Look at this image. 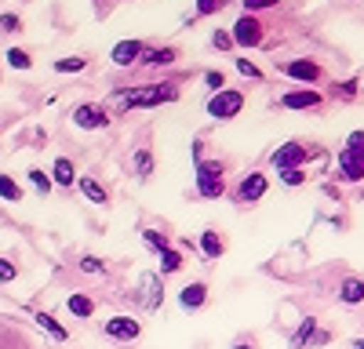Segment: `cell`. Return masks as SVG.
<instances>
[{
	"label": "cell",
	"instance_id": "e575fe53",
	"mask_svg": "<svg viewBox=\"0 0 364 349\" xmlns=\"http://www.w3.org/2000/svg\"><path fill=\"white\" fill-rule=\"evenodd\" d=\"M237 70L245 73V77H252V80H262V73H259V70H255V66L248 62V58H237Z\"/></svg>",
	"mask_w": 364,
	"mask_h": 349
},
{
	"label": "cell",
	"instance_id": "ab89813d",
	"mask_svg": "<svg viewBox=\"0 0 364 349\" xmlns=\"http://www.w3.org/2000/svg\"><path fill=\"white\" fill-rule=\"evenodd\" d=\"M233 349H255V342H252V338H248V342H245V338H240V342H237Z\"/></svg>",
	"mask_w": 364,
	"mask_h": 349
},
{
	"label": "cell",
	"instance_id": "74e56055",
	"mask_svg": "<svg viewBox=\"0 0 364 349\" xmlns=\"http://www.w3.org/2000/svg\"><path fill=\"white\" fill-rule=\"evenodd\" d=\"M211 44H215V48H223V51H226V48L233 44V37H226V33H215V37H211Z\"/></svg>",
	"mask_w": 364,
	"mask_h": 349
},
{
	"label": "cell",
	"instance_id": "8fae6325",
	"mask_svg": "<svg viewBox=\"0 0 364 349\" xmlns=\"http://www.w3.org/2000/svg\"><path fill=\"white\" fill-rule=\"evenodd\" d=\"M208 302V284H200V280H193V284H186L178 291V306L182 309H200Z\"/></svg>",
	"mask_w": 364,
	"mask_h": 349
},
{
	"label": "cell",
	"instance_id": "f546056e",
	"mask_svg": "<svg viewBox=\"0 0 364 349\" xmlns=\"http://www.w3.org/2000/svg\"><path fill=\"white\" fill-rule=\"evenodd\" d=\"M15 277H18V266L0 255V284H8V280H15Z\"/></svg>",
	"mask_w": 364,
	"mask_h": 349
},
{
	"label": "cell",
	"instance_id": "4fadbf2b",
	"mask_svg": "<svg viewBox=\"0 0 364 349\" xmlns=\"http://www.w3.org/2000/svg\"><path fill=\"white\" fill-rule=\"evenodd\" d=\"M339 302H343V306L364 302V280H360V277H346V280L339 284Z\"/></svg>",
	"mask_w": 364,
	"mask_h": 349
},
{
	"label": "cell",
	"instance_id": "cb8c5ba5",
	"mask_svg": "<svg viewBox=\"0 0 364 349\" xmlns=\"http://www.w3.org/2000/svg\"><path fill=\"white\" fill-rule=\"evenodd\" d=\"M182 270V255L175 248H164L161 251V273H178Z\"/></svg>",
	"mask_w": 364,
	"mask_h": 349
},
{
	"label": "cell",
	"instance_id": "3957f363",
	"mask_svg": "<svg viewBox=\"0 0 364 349\" xmlns=\"http://www.w3.org/2000/svg\"><path fill=\"white\" fill-rule=\"evenodd\" d=\"M269 164L277 167V171H291V167H302V164H306V145H302V142H281L277 150H273Z\"/></svg>",
	"mask_w": 364,
	"mask_h": 349
},
{
	"label": "cell",
	"instance_id": "5bb4252c",
	"mask_svg": "<svg viewBox=\"0 0 364 349\" xmlns=\"http://www.w3.org/2000/svg\"><path fill=\"white\" fill-rule=\"evenodd\" d=\"M142 287H146V309H161L164 302V287L157 273H142Z\"/></svg>",
	"mask_w": 364,
	"mask_h": 349
},
{
	"label": "cell",
	"instance_id": "52a82bcc",
	"mask_svg": "<svg viewBox=\"0 0 364 349\" xmlns=\"http://www.w3.org/2000/svg\"><path fill=\"white\" fill-rule=\"evenodd\" d=\"M233 40H237L240 48H255V44L262 40V26H259V18L240 15V18L233 22Z\"/></svg>",
	"mask_w": 364,
	"mask_h": 349
},
{
	"label": "cell",
	"instance_id": "ba28073f",
	"mask_svg": "<svg viewBox=\"0 0 364 349\" xmlns=\"http://www.w3.org/2000/svg\"><path fill=\"white\" fill-rule=\"evenodd\" d=\"M106 121H109V116H106L99 106H77V109H73V124H77V128H84V131L106 128Z\"/></svg>",
	"mask_w": 364,
	"mask_h": 349
},
{
	"label": "cell",
	"instance_id": "f1b7e54d",
	"mask_svg": "<svg viewBox=\"0 0 364 349\" xmlns=\"http://www.w3.org/2000/svg\"><path fill=\"white\" fill-rule=\"evenodd\" d=\"M55 70H58V73H80V70H84V58H58Z\"/></svg>",
	"mask_w": 364,
	"mask_h": 349
},
{
	"label": "cell",
	"instance_id": "60d3db41",
	"mask_svg": "<svg viewBox=\"0 0 364 349\" xmlns=\"http://www.w3.org/2000/svg\"><path fill=\"white\" fill-rule=\"evenodd\" d=\"M353 349H364V338H353Z\"/></svg>",
	"mask_w": 364,
	"mask_h": 349
},
{
	"label": "cell",
	"instance_id": "7c38bea8",
	"mask_svg": "<svg viewBox=\"0 0 364 349\" xmlns=\"http://www.w3.org/2000/svg\"><path fill=\"white\" fill-rule=\"evenodd\" d=\"M223 251H226V240L219 237V229H204L200 233V255H204V262H215Z\"/></svg>",
	"mask_w": 364,
	"mask_h": 349
},
{
	"label": "cell",
	"instance_id": "484cf974",
	"mask_svg": "<svg viewBox=\"0 0 364 349\" xmlns=\"http://www.w3.org/2000/svg\"><path fill=\"white\" fill-rule=\"evenodd\" d=\"M142 240H146L149 248H154L157 255H161V251L168 248V237H164V233H157V229H142Z\"/></svg>",
	"mask_w": 364,
	"mask_h": 349
},
{
	"label": "cell",
	"instance_id": "30bf717a",
	"mask_svg": "<svg viewBox=\"0 0 364 349\" xmlns=\"http://www.w3.org/2000/svg\"><path fill=\"white\" fill-rule=\"evenodd\" d=\"M284 73L295 77V80H302V84H317V80H321V66L310 62V58H295V62L284 66Z\"/></svg>",
	"mask_w": 364,
	"mask_h": 349
},
{
	"label": "cell",
	"instance_id": "2e32d148",
	"mask_svg": "<svg viewBox=\"0 0 364 349\" xmlns=\"http://www.w3.org/2000/svg\"><path fill=\"white\" fill-rule=\"evenodd\" d=\"M139 55H142V44H139V40H120V44L113 48V62H117V66H132Z\"/></svg>",
	"mask_w": 364,
	"mask_h": 349
},
{
	"label": "cell",
	"instance_id": "5b68a950",
	"mask_svg": "<svg viewBox=\"0 0 364 349\" xmlns=\"http://www.w3.org/2000/svg\"><path fill=\"white\" fill-rule=\"evenodd\" d=\"M266 174H259V171H248L245 179L237 182V189H233V200H240V204H255V200H262L266 196Z\"/></svg>",
	"mask_w": 364,
	"mask_h": 349
},
{
	"label": "cell",
	"instance_id": "9a60e30c",
	"mask_svg": "<svg viewBox=\"0 0 364 349\" xmlns=\"http://www.w3.org/2000/svg\"><path fill=\"white\" fill-rule=\"evenodd\" d=\"M281 102H284L288 109H314V106H321V95L306 87V92H288Z\"/></svg>",
	"mask_w": 364,
	"mask_h": 349
},
{
	"label": "cell",
	"instance_id": "836d02e7",
	"mask_svg": "<svg viewBox=\"0 0 364 349\" xmlns=\"http://www.w3.org/2000/svg\"><path fill=\"white\" fill-rule=\"evenodd\" d=\"M80 270H84V273H106V266H102L99 258H91V255L80 258Z\"/></svg>",
	"mask_w": 364,
	"mask_h": 349
},
{
	"label": "cell",
	"instance_id": "d590c367",
	"mask_svg": "<svg viewBox=\"0 0 364 349\" xmlns=\"http://www.w3.org/2000/svg\"><path fill=\"white\" fill-rule=\"evenodd\" d=\"M248 11H262V8H277V0H245Z\"/></svg>",
	"mask_w": 364,
	"mask_h": 349
},
{
	"label": "cell",
	"instance_id": "8d00e7d4",
	"mask_svg": "<svg viewBox=\"0 0 364 349\" xmlns=\"http://www.w3.org/2000/svg\"><path fill=\"white\" fill-rule=\"evenodd\" d=\"M223 84H226V77H223V73H208V87H215V92H223Z\"/></svg>",
	"mask_w": 364,
	"mask_h": 349
},
{
	"label": "cell",
	"instance_id": "4dcf8cb0",
	"mask_svg": "<svg viewBox=\"0 0 364 349\" xmlns=\"http://www.w3.org/2000/svg\"><path fill=\"white\" fill-rule=\"evenodd\" d=\"M346 150H350V153H357V157H364V131H350Z\"/></svg>",
	"mask_w": 364,
	"mask_h": 349
},
{
	"label": "cell",
	"instance_id": "ac0fdd59",
	"mask_svg": "<svg viewBox=\"0 0 364 349\" xmlns=\"http://www.w3.org/2000/svg\"><path fill=\"white\" fill-rule=\"evenodd\" d=\"M37 324H41V328H44V331H48L55 342H66V338H70V331H66L63 324H58V320H55L51 313H37Z\"/></svg>",
	"mask_w": 364,
	"mask_h": 349
},
{
	"label": "cell",
	"instance_id": "4316f807",
	"mask_svg": "<svg viewBox=\"0 0 364 349\" xmlns=\"http://www.w3.org/2000/svg\"><path fill=\"white\" fill-rule=\"evenodd\" d=\"M29 182H33V189H37L41 196H48V193H51V179H48L44 171H37V167L29 171Z\"/></svg>",
	"mask_w": 364,
	"mask_h": 349
},
{
	"label": "cell",
	"instance_id": "f35d334b",
	"mask_svg": "<svg viewBox=\"0 0 364 349\" xmlns=\"http://www.w3.org/2000/svg\"><path fill=\"white\" fill-rule=\"evenodd\" d=\"M0 29H18V18L15 15H0Z\"/></svg>",
	"mask_w": 364,
	"mask_h": 349
},
{
	"label": "cell",
	"instance_id": "e0dca14e",
	"mask_svg": "<svg viewBox=\"0 0 364 349\" xmlns=\"http://www.w3.org/2000/svg\"><path fill=\"white\" fill-rule=\"evenodd\" d=\"M314 335H317V320L306 316V320L295 328V335H291V349H306V345L314 342Z\"/></svg>",
	"mask_w": 364,
	"mask_h": 349
},
{
	"label": "cell",
	"instance_id": "8992f818",
	"mask_svg": "<svg viewBox=\"0 0 364 349\" xmlns=\"http://www.w3.org/2000/svg\"><path fill=\"white\" fill-rule=\"evenodd\" d=\"M106 338H117V342H135L139 335H142V324L135 316H113V320H106Z\"/></svg>",
	"mask_w": 364,
	"mask_h": 349
},
{
	"label": "cell",
	"instance_id": "9c48e42d",
	"mask_svg": "<svg viewBox=\"0 0 364 349\" xmlns=\"http://www.w3.org/2000/svg\"><path fill=\"white\" fill-rule=\"evenodd\" d=\"M339 179H343V182H360V179H364V157L343 150V153H339Z\"/></svg>",
	"mask_w": 364,
	"mask_h": 349
},
{
	"label": "cell",
	"instance_id": "d6a6232c",
	"mask_svg": "<svg viewBox=\"0 0 364 349\" xmlns=\"http://www.w3.org/2000/svg\"><path fill=\"white\" fill-rule=\"evenodd\" d=\"M226 0H197V15H215Z\"/></svg>",
	"mask_w": 364,
	"mask_h": 349
},
{
	"label": "cell",
	"instance_id": "d4e9b609",
	"mask_svg": "<svg viewBox=\"0 0 364 349\" xmlns=\"http://www.w3.org/2000/svg\"><path fill=\"white\" fill-rule=\"evenodd\" d=\"M8 66H11V70H29V66H33V58H29L22 48H11V51H8Z\"/></svg>",
	"mask_w": 364,
	"mask_h": 349
},
{
	"label": "cell",
	"instance_id": "603a6c76",
	"mask_svg": "<svg viewBox=\"0 0 364 349\" xmlns=\"http://www.w3.org/2000/svg\"><path fill=\"white\" fill-rule=\"evenodd\" d=\"M80 193H84L91 204H106V189H102L95 179H80Z\"/></svg>",
	"mask_w": 364,
	"mask_h": 349
},
{
	"label": "cell",
	"instance_id": "1f68e13d",
	"mask_svg": "<svg viewBox=\"0 0 364 349\" xmlns=\"http://www.w3.org/2000/svg\"><path fill=\"white\" fill-rule=\"evenodd\" d=\"M281 182L284 186H302V182H306V174H302L299 167H291V171H281Z\"/></svg>",
	"mask_w": 364,
	"mask_h": 349
},
{
	"label": "cell",
	"instance_id": "d6986e66",
	"mask_svg": "<svg viewBox=\"0 0 364 349\" xmlns=\"http://www.w3.org/2000/svg\"><path fill=\"white\" fill-rule=\"evenodd\" d=\"M66 309H70L73 316H80V320H87L91 313H95V302H91L87 295H70V299H66Z\"/></svg>",
	"mask_w": 364,
	"mask_h": 349
},
{
	"label": "cell",
	"instance_id": "44dd1931",
	"mask_svg": "<svg viewBox=\"0 0 364 349\" xmlns=\"http://www.w3.org/2000/svg\"><path fill=\"white\" fill-rule=\"evenodd\" d=\"M51 171H55V182L58 186H73V160L70 157H58Z\"/></svg>",
	"mask_w": 364,
	"mask_h": 349
},
{
	"label": "cell",
	"instance_id": "83f0119b",
	"mask_svg": "<svg viewBox=\"0 0 364 349\" xmlns=\"http://www.w3.org/2000/svg\"><path fill=\"white\" fill-rule=\"evenodd\" d=\"M135 171L142 174V179L154 171V157H149V150H139V153H135Z\"/></svg>",
	"mask_w": 364,
	"mask_h": 349
},
{
	"label": "cell",
	"instance_id": "ffe728a7",
	"mask_svg": "<svg viewBox=\"0 0 364 349\" xmlns=\"http://www.w3.org/2000/svg\"><path fill=\"white\" fill-rule=\"evenodd\" d=\"M0 200H8V204L22 200V186L11 179V174H4V171H0Z\"/></svg>",
	"mask_w": 364,
	"mask_h": 349
},
{
	"label": "cell",
	"instance_id": "6da1fadb",
	"mask_svg": "<svg viewBox=\"0 0 364 349\" xmlns=\"http://www.w3.org/2000/svg\"><path fill=\"white\" fill-rule=\"evenodd\" d=\"M226 189L223 182V167L219 164H208V160H197V193L204 200H219Z\"/></svg>",
	"mask_w": 364,
	"mask_h": 349
},
{
	"label": "cell",
	"instance_id": "277c9868",
	"mask_svg": "<svg viewBox=\"0 0 364 349\" xmlns=\"http://www.w3.org/2000/svg\"><path fill=\"white\" fill-rule=\"evenodd\" d=\"M240 109H245V95H240V92H226V87L208 102V113L215 116V121H230V116H237Z\"/></svg>",
	"mask_w": 364,
	"mask_h": 349
},
{
	"label": "cell",
	"instance_id": "7a4b0ae2",
	"mask_svg": "<svg viewBox=\"0 0 364 349\" xmlns=\"http://www.w3.org/2000/svg\"><path fill=\"white\" fill-rule=\"evenodd\" d=\"M175 87H142V92H128L120 95L128 109H146V106H161V102H175Z\"/></svg>",
	"mask_w": 364,
	"mask_h": 349
},
{
	"label": "cell",
	"instance_id": "7402d4cb",
	"mask_svg": "<svg viewBox=\"0 0 364 349\" xmlns=\"http://www.w3.org/2000/svg\"><path fill=\"white\" fill-rule=\"evenodd\" d=\"M142 62L146 66H168V62H175V51L171 48H154V51H146Z\"/></svg>",
	"mask_w": 364,
	"mask_h": 349
}]
</instances>
